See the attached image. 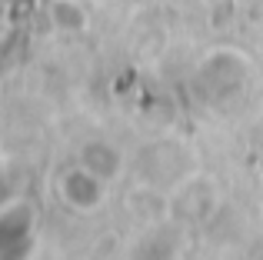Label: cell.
I'll return each instance as SVG.
<instances>
[{"instance_id": "obj_6", "label": "cell", "mask_w": 263, "mask_h": 260, "mask_svg": "<svg viewBox=\"0 0 263 260\" xmlns=\"http://www.w3.org/2000/svg\"><path fill=\"white\" fill-rule=\"evenodd\" d=\"M127 207L137 210V217H140L143 224H154V220H163V217H170L167 210V194H157V190H130L127 197Z\"/></svg>"}, {"instance_id": "obj_1", "label": "cell", "mask_w": 263, "mask_h": 260, "mask_svg": "<svg viewBox=\"0 0 263 260\" xmlns=\"http://www.w3.org/2000/svg\"><path fill=\"white\" fill-rule=\"evenodd\" d=\"M217 207H220V183L206 170L186 174L167 194L170 220H180V224H203L213 217Z\"/></svg>"}, {"instance_id": "obj_3", "label": "cell", "mask_w": 263, "mask_h": 260, "mask_svg": "<svg viewBox=\"0 0 263 260\" xmlns=\"http://www.w3.org/2000/svg\"><path fill=\"white\" fill-rule=\"evenodd\" d=\"M37 230V203L27 197H13L0 207V254L24 247Z\"/></svg>"}, {"instance_id": "obj_7", "label": "cell", "mask_w": 263, "mask_h": 260, "mask_svg": "<svg viewBox=\"0 0 263 260\" xmlns=\"http://www.w3.org/2000/svg\"><path fill=\"white\" fill-rule=\"evenodd\" d=\"M93 4H107V0H93Z\"/></svg>"}, {"instance_id": "obj_2", "label": "cell", "mask_w": 263, "mask_h": 260, "mask_svg": "<svg viewBox=\"0 0 263 260\" xmlns=\"http://www.w3.org/2000/svg\"><path fill=\"white\" fill-rule=\"evenodd\" d=\"M107 180H100L97 174H90L80 160L60 167L57 174L50 177V190L67 210L73 214H97L107 203Z\"/></svg>"}, {"instance_id": "obj_5", "label": "cell", "mask_w": 263, "mask_h": 260, "mask_svg": "<svg viewBox=\"0 0 263 260\" xmlns=\"http://www.w3.org/2000/svg\"><path fill=\"white\" fill-rule=\"evenodd\" d=\"M50 24L60 33H84L87 24H90L87 7L80 0H53L50 4Z\"/></svg>"}, {"instance_id": "obj_4", "label": "cell", "mask_w": 263, "mask_h": 260, "mask_svg": "<svg viewBox=\"0 0 263 260\" xmlns=\"http://www.w3.org/2000/svg\"><path fill=\"white\" fill-rule=\"evenodd\" d=\"M77 160L84 163L90 174H97L100 180H107V183H117L123 177V170H127V157H123V150L117 147V143H110V140H100V137L80 143Z\"/></svg>"}]
</instances>
